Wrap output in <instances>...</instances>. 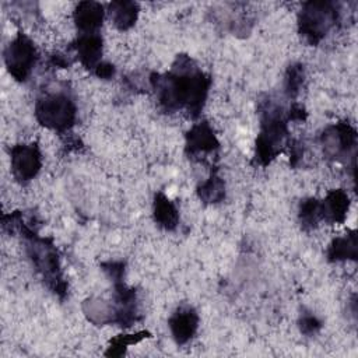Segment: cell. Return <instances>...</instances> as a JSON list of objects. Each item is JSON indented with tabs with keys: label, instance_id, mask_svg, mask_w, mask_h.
Returning <instances> with one entry per match:
<instances>
[{
	"label": "cell",
	"instance_id": "cell-1",
	"mask_svg": "<svg viewBox=\"0 0 358 358\" xmlns=\"http://www.w3.org/2000/svg\"><path fill=\"white\" fill-rule=\"evenodd\" d=\"M150 83L155 90L159 105L166 112L185 109L190 117H197L206 103L211 80L193 59L180 55L166 74H151Z\"/></svg>",
	"mask_w": 358,
	"mask_h": 358
},
{
	"label": "cell",
	"instance_id": "cell-2",
	"mask_svg": "<svg viewBox=\"0 0 358 358\" xmlns=\"http://www.w3.org/2000/svg\"><path fill=\"white\" fill-rule=\"evenodd\" d=\"M22 234L27 238V252L34 266L42 274L48 287L63 296L66 294V282L62 277L56 248L50 241L36 236V234L28 228H24Z\"/></svg>",
	"mask_w": 358,
	"mask_h": 358
},
{
	"label": "cell",
	"instance_id": "cell-3",
	"mask_svg": "<svg viewBox=\"0 0 358 358\" xmlns=\"http://www.w3.org/2000/svg\"><path fill=\"white\" fill-rule=\"evenodd\" d=\"M287 122L281 109L268 106L262 112L260 131L256 138L255 158L260 165L270 164L281 151L287 138Z\"/></svg>",
	"mask_w": 358,
	"mask_h": 358
},
{
	"label": "cell",
	"instance_id": "cell-4",
	"mask_svg": "<svg viewBox=\"0 0 358 358\" xmlns=\"http://www.w3.org/2000/svg\"><path fill=\"white\" fill-rule=\"evenodd\" d=\"M35 116L42 126L63 133L73 127L77 116V108L67 94L50 92L36 101Z\"/></svg>",
	"mask_w": 358,
	"mask_h": 358
},
{
	"label": "cell",
	"instance_id": "cell-5",
	"mask_svg": "<svg viewBox=\"0 0 358 358\" xmlns=\"http://www.w3.org/2000/svg\"><path fill=\"white\" fill-rule=\"evenodd\" d=\"M337 10L329 1H309L305 3L299 17L298 25L301 35L312 45H316L324 38L329 29L337 21Z\"/></svg>",
	"mask_w": 358,
	"mask_h": 358
},
{
	"label": "cell",
	"instance_id": "cell-6",
	"mask_svg": "<svg viewBox=\"0 0 358 358\" xmlns=\"http://www.w3.org/2000/svg\"><path fill=\"white\" fill-rule=\"evenodd\" d=\"M36 60V48L34 42L22 32H20L4 50L6 67L17 81H25L29 77Z\"/></svg>",
	"mask_w": 358,
	"mask_h": 358
},
{
	"label": "cell",
	"instance_id": "cell-7",
	"mask_svg": "<svg viewBox=\"0 0 358 358\" xmlns=\"http://www.w3.org/2000/svg\"><path fill=\"white\" fill-rule=\"evenodd\" d=\"M320 141L326 157L340 159L354 151L357 144V133L355 129L348 123H336L326 127Z\"/></svg>",
	"mask_w": 358,
	"mask_h": 358
},
{
	"label": "cell",
	"instance_id": "cell-8",
	"mask_svg": "<svg viewBox=\"0 0 358 358\" xmlns=\"http://www.w3.org/2000/svg\"><path fill=\"white\" fill-rule=\"evenodd\" d=\"M10 155L13 175L21 183L34 179L42 166L41 151L36 144H17L11 148Z\"/></svg>",
	"mask_w": 358,
	"mask_h": 358
},
{
	"label": "cell",
	"instance_id": "cell-9",
	"mask_svg": "<svg viewBox=\"0 0 358 358\" xmlns=\"http://www.w3.org/2000/svg\"><path fill=\"white\" fill-rule=\"evenodd\" d=\"M168 326L176 344H186L197 331L199 315L192 306H182L169 317Z\"/></svg>",
	"mask_w": 358,
	"mask_h": 358
},
{
	"label": "cell",
	"instance_id": "cell-10",
	"mask_svg": "<svg viewBox=\"0 0 358 358\" xmlns=\"http://www.w3.org/2000/svg\"><path fill=\"white\" fill-rule=\"evenodd\" d=\"M220 143L207 122L196 123L186 134V152L192 157L204 155L218 148Z\"/></svg>",
	"mask_w": 358,
	"mask_h": 358
},
{
	"label": "cell",
	"instance_id": "cell-11",
	"mask_svg": "<svg viewBox=\"0 0 358 358\" xmlns=\"http://www.w3.org/2000/svg\"><path fill=\"white\" fill-rule=\"evenodd\" d=\"M76 55L80 60V63L90 69L94 70L102 60V38L101 35L96 34H80L78 38L76 39L73 45Z\"/></svg>",
	"mask_w": 358,
	"mask_h": 358
},
{
	"label": "cell",
	"instance_id": "cell-12",
	"mask_svg": "<svg viewBox=\"0 0 358 358\" xmlns=\"http://www.w3.org/2000/svg\"><path fill=\"white\" fill-rule=\"evenodd\" d=\"M73 18L80 34H96L103 21V8L95 1H81L76 7Z\"/></svg>",
	"mask_w": 358,
	"mask_h": 358
},
{
	"label": "cell",
	"instance_id": "cell-13",
	"mask_svg": "<svg viewBox=\"0 0 358 358\" xmlns=\"http://www.w3.org/2000/svg\"><path fill=\"white\" fill-rule=\"evenodd\" d=\"M320 208H322V218L324 221L341 224L344 222L350 208L348 194L343 189L331 190L320 201Z\"/></svg>",
	"mask_w": 358,
	"mask_h": 358
},
{
	"label": "cell",
	"instance_id": "cell-14",
	"mask_svg": "<svg viewBox=\"0 0 358 358\" xmlns=\"http://www.w3.org/2000/svg\"><path fill=\"white\" fill-rule=\"evenodd\" d=\"M154 221L164 229L172 231L179 222V211L173 201H171L164 193H157L152 207Z\"/></svg>",
	"mask_w": 358,
	"mask_h": 358
},
{
	"label": "cell",
	"instance_id": "cell-15",
	"mask_svg": "<svg viewBox=\"0 0 358 358\" xmlns=\"http://www.w3.org/2000/svg\"><path fill=\"white\" fill-rule=\"evenodd\" d=\"M138 14V6L134 1H112L109 4V17L113 25L126 31L134 25Z\"/></svg>",
	"mask_w": 358,
	"mask_h": 358
},
{
	"label": "cell",
	"instance_id": "cell-16",
	"mask_svg": "<svg viewBox=\"0 0 358 358\" xmlns=\"http://www.w3.org/2000/svg\"><path fill=\"white\" fill-rule=\"evenodd\" d=\"M329 262H343V260H355L357 259V235L350 232L344 236L333 239L327 249Z\"/></svg>",
	"mask_w": 358,
	"mask_h": 358
},
{
	"label": "cell",
	"instance_id": "cell-17",
	"mask_svg": "<svg viewBox=\"0 0 358 358\" xmlns=\"http://www.w3.org/2000/svg\"><path fill=\"white\" fill-rule=\"evenodd\" d=\"M197 194L204 203H218L225 197L224 180L213 173L207 180H204L197 187Z\"/></svg>",
	"mask_w": 358,
	"mask_h": 358
},
{
	"label": "cell",
	"instance_id": "cell-18",
	"mask_svg": "<svg viewBox=\"0 0 358 358\" xmlns=\"http://www.w3.org/2000/svg\"><path fill=\"white\" fill-rule=\"evenodd\" d=\"M299 220L305 228H312L322 221L320 201L316 199H306L299 206Z\"/></svg>",
	"mask_w": 358,
	"mask_h": 358
},
{
	"label": "cell",
	"instance_id": "cell-19",
	"mask_svg": "<svg viewBox=\"0 0 358 358\" xmlns=\"http://www.w3.org/2000/svg\"><path fill=\"white\" fill-rule=\"evenodd\" d=\"M147 337L145 331H138L136 334H120L117 337H115L113 340H110L108 351L105 352V355L109 357H120L124 354L126 348L131 344L140 343L143 338Z\"/></svg>",
	"mask_w": 358,
	"mask_h": 358
},
{
	"label": "cell",
	"instance_id": "cell-20",
	"mask_svg": "<svg viewBox=\"0 0 358 358\" xmlns=\"http://www.w3.org/2000/svg\"><path fill=\"white\" fill-rule=\"evenodd\" d=\"M303 66L302 64H292L287 69L285 80H284V90L288 98H295L299 94V90L303 84Z\"/></svg>",
	"mask_w": 358,
	"mask_h": 358
},
{
	"label": "cell",
	"instance_id": "cell-21",
	"mask_svg": "<svg viewBox=\"0 0 358 358\" xmlns=\"http://www.w3.org/2000/svg\"><path fill=\"white\" fill-rule=\"evenodd\" d=\"M320 327H322L320 320L312 313H305L299 319V330L306 336L316 334L320 330Z\"/></svg>",
	"mask_w": 358,
	"mask_h": 358
},
{
	"label": "cell",
	"instance_id": "cell-22",
	"mask_svg": "<svg viewBox=\"0 0 358 358\" xmlns=\"http://www.w3.org/2000/svg\"><path fill=\"white\" fill-rule=\"evenodd\" d=\"M103 271L109 275V278L113 282L117 281H123V274H124V264L123 262H108V263H102Z\"/></svg>",
	"mask_w": 358,
	"mask_h": 358
},
{
	"label": "cell",
	"instance_id": "cell-23",
	"mask_svg": "<svg viewBox=\"0 0 358 358\" xmlns=\"http://www.w3.org/2000/svg\"><path fill=\"white\" fill-rule=\"evenodd\" d=\"M94 73L96 74V77L102 78V80H109L115 76V66L110 64L109 62H101L95 69Z\"/></svg>",
	"mask_w": 358,
	"mask_h": 358
},
{
	"label": "cell",
	"instance_id": "cell-24",
	"mask_svg": "<svg viewBox=\"0 0 358 358\" xmlns=\"http://www.w3.org/2000/svg\"><path fill=\"white\" fill-rule=\"evenodd\" d=\"M305 116H306V113H305V110L302 109V106L294 105V106L289 109L288 119H291V120H302V119H305Z\"/></svg>",
	"mask_w": 358,
	"mask_h": 358
},
{
	"label": "cell",
	"instance_id": "cell-25",
	"mask_svg": "<svg viewBox=\"0 0 358 358\" xmlns=\"http://www.w3.org/2000/svg\"><path fill=\"white\" fill-rule=\"evenodd\" d=\"M52 63H53V66H56V67H67V66H70L69 57H66V55H62V53L53 55V56H52Z\"/></svg>",
	"mask_w": 358,
	"mask_h": 358
}]
</instances>
